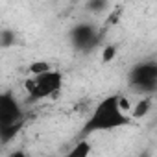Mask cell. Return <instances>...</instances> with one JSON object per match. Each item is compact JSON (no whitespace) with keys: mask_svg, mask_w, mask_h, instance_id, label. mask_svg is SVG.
I'll list each match as a JSON object with an SVG mask.
<instances>
[{"mask_svg":"<svg viewBox=\"0 0 157 157\" xmlns=\"http://www.w3.org/2000/svg\"><path fill=\"white\" fill-rule=\"evenodd\" d=\"M117 100H118V94H113V96H107L104 98L96 109L93 111V115L87 118V122L83 124V129H82V139L91 135V133H96V131H107V129H117V128H122V126H128L131 122V118L124 113H120L118 105H117Z\"/></svg>","mask_w":157,"mask_h":157,"instance_id":"cell-1","label":"cell"},{"mask_svg":"<svg viewBox=\"0 0 157 157\" xmlns=\"http://www.w3.org/2000/svg\"><path fill=\"white\" fill-rule=\"evenodd\" d=\"M24 87L28 94L33 100H44L54 94H57L63 87V74L59 70H48L39 76H32L24 82Z\"/></svg>","mask_w":157,"mask_h":157,"instance_id":"cell-2","label":"cell"},{"mask_svg":"<svg viewBox=\"0 0 157 157\" xmlns=\"http://www.w3.org/2000/svg\"><path fill=\"white\" fill-rule=\"evenodd\" d=\"M129 83L137 91L151 94L157 87V65L153 61H146L133 67L129 72Z\"/></svg>","mask_w":157,"mask_h":157,"instance_id":"cell-3","label":"cell"},{"mask_svg":"<svg viewBox=\"0 0 157 157\" xmlns=\"http://www.w3.org/2000/svg\"><path fill=\"white\" fill-rule=\"evenodd\" d=\"M22 124V107L19 100L10 93H0V131Z\"/></svg>","mask_w":157,"mask_h":157,"instance_id":"cell-4","label":"cell"},{"mask_svg":"<svg viewBox=\"0 0 157 157\" xmlns=\"http://www.w3.org/2000/svg\"><path fill=\"white\" fill-rule=\"evenodd\" d=\"M70 39L74 43L76 48H80V50H87V48H93L96 46V30L93 24H78L72 28L70 32Z\"/></svg>","mask_w":157,"mask_h":157,"instance_id":"cell-5","label":"cell"},{"mask_svg":"<svg viewBox=\"0 0 157 157\" xmlns=\"http://www.w3.org/2000/svg\"><path fill=\"white\" fill-rule=\"evenodd\" d=\"M91 150H93L91 142H89L87 139H80V140L74 144V148H72L65 157H89V155H91Z\"/></svg>","mask_w":157,"mask_h":157,"instance_id":"cell-6","label":"cell"},{"mask_svg":"<svg viewBox=\"0 0 157 157\" xmlns=\"http://www.w3.org/2000/svg\"><path fill=\"white\" fill-rule=\"evenodd\" d=\"M151 109V96H146L142 100H139L135 104V107H131V118H144Z\"/></svg>","mask_w":157,"mask_h":157,"instance_id":"cell-7","label":"cell"},{"mask_svg":"<svg viewBox=\"0 0 157 157\" xmlns=\"http://www.w3.org/2000/svg\"><path fill=\"white\" fill-rule=\"evenodd\" d=\"M48 70H52V65L48 61H39V59L33 61V63H30V67H28V72L32 76H39V74H44Z\"/></svg>","mask_w":157,"mask_h":157,"instance_id":"cell-8","label":"cell"},{"mask_svg":"<svg viewBox=\"0 0 157 157\" xmlns=\"http://www.w3.org/2000/svg\"><path fill=\"white\" fill-rule=\"evenodd\" d=\"M21 128H22V124H17V126H11V128L2 129V131H0V142H2V144H8L10 140H13V139L17 137V133L21 131Z\"/></svg>","mask_w":157,"mask_h":157,"instance_id":"cell-9","label":"cell"},{"mask_svg":"<svg viewBox=\"0 0 157 157\" xmlns=\"http://www.w3.org/2000/svg\"><path fill=\"white\" fill-rule=\"evenodd\" d=\"M13 44H15V33H13V30H2V32H0V46L8 48V46H13Z\"/></svg>","mask_w":157,"mask_h":157,"instance_id":"cell-10","label":"cell"},{"mask_svg":"<svg viewBox=\"0 0 157 157\" xmlns=\"http://www.w3.org/2000/svg\"><path fill=\"white\" fill-rule=\"evenodd\" d=\"M117 105H118L120 113H124V115H128V117H129V113H131V107H133V104H131V100H129L128 96H120V94H118Z\"/></svg>","mask_w":157,"mask_h":157,"instance_id":"cell-11","label":"cell"},{"mask_svg":"<svg viewBox=\"0 0 157 157\" xmlns=\"http://www.w3.org/2000/svg\"><path fill=\"white\" fill-rule=\"evenodd\" d=\"M115 57H117V46H115V44L104 46V50H102V61H104V63H111Z\"/></svg>","mask_w":157,"mask_h":157,"instance_id":"cell-12","label":"cell"},{"mask_svg":"<svg viewBox=\"0 0 157 157\" xmlns=\"http://www.w3.org/2000/svg\"><path fill=\"white\" fill-rule=\"evenodd\" d=\"M109 4L107 2H104V0H98V2H96V0H93V2H89L87 4V8L89 10H93V11H102V10H105Z\"/></svg>","mask_w":157,"mask_h":157,"instance_id":"cell-13","label":"cell"},{"mask_svg":"<svg viewBox=\"0 0 157 157\" xmlns=\"http://www.w3.org/2000/svg\"><path fill=\"white\" fill-rule=\"evenodd\" d=\"M8 157H30L26 151H22V150H15V151H11Z\"/></svg>","mask_w":157,"mask_h":157,"instance_id":"cell-14","label":"cell"}]
</instances>
